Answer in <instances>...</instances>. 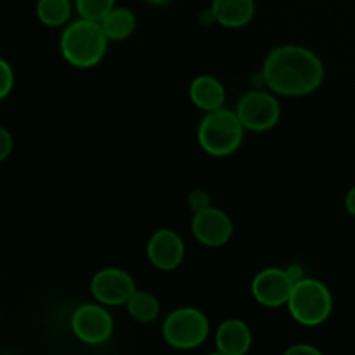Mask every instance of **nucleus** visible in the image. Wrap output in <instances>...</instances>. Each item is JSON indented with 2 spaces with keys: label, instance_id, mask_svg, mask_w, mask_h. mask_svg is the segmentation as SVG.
<instances>
[{
  "label": "nucleus",
  "instance_id": "1",
  "mask_svg": "<svg viewBox=\"0 0 355 355\" xmlns=\"http://www.w3.org/2000/svg\"><path fill=\"white\" fill-rule=\"evenodd\" d=\"M263 83L277 96L300 97L312 94L324 80V64L309 49L281 45L267 54L262 68Z\"/></svg>",
  "mask_w": 355,
  "mask_h": 355
},
{
  "label": "nucleus",
  "instance_id": "2",
  "mask_svg": "<svg viewBox=\"0 0 355 355\" xmlns=\"http://www.w3.org/2000/svg\"><path fill=\"white\" fill-rule=\"evenodd\" d=\"M107 37L97 21L80 19L66 24L59 40L61 54L75 68H92L103 61L107 49Z\"/></svg>",
  "mask_w": 355,
  "mask_h": 355
},
{
  "label": "nucleus",
  "instance_id": "3",
  "mask_svg": "<svg viewBox=\"0 0 355 355\" xmlns=\"http://www.w3.org/2000/svg\"><path fill=\"white\" fill-rule=\"evenodd\" d=\"M245 125L238 113L227 107L208 111L198 127V142L211 156H229L239 149L245 139Z\"/></svg>",
  "mask_w": 355,
  "mask_h": 355
},
{
  "label": "nucleus",
  "instance_id": "4",
  "mask_svg": "<svg viewBox=\"0 0 355 355\" xmlns=\"http://www.w3.org/2000/svg\"><path fill=\"white\" fill-rule=\"evenodd\" d=\"M291 318L304 326H319L331 315L333 295L324 283L314 277L297 281L288 300Z\"/></svg>",
  "mask_w": 355,
  "mask_h": 355
},
{
  "label": "nucleus",
  "instance_id": "5",
  "mask_svg": "<svg viewBox=\"0 0 355 355\" xmlns=\"http://www.w3.org/2000/svg\"><path fill=\"white\" fill-rule=\"evenodd\" d=\"M162 333L165 342L173 349L191 350L207 342L210 322L198 309L180 307L166 315Z\"/></svg>",
  "mask_w": 355,
  "mask_h": 355
},
{
  "label": "nucleus",
  "instance_id": "6",
  "mask_svg": "<svg viewBox=\"0 0 355 355\" xmlns=\"http://www.w3.org/2000/svg\"><path fill=\"white\" fill-rule=\"evenodd\" d=\"M239 120L246 130L266 132L276 127L281 118L279 101L274 94L263 90H250L243 94L236 106Z\"/></svg>",
  "mask_w": 355,
  "mask_h": 355
},
{
  "label": "nucleus",
  "instance_id": "7",
  "mask_svg": "<svg viewBox=\"0 0 355 355\" xmlns=\"http://www.w3.org/2000/svg\"><path fill=\"white\" fill-rule=\"evenodd\" d=\"M71 329L80 342L87 345H101L111 338L114 322L103 304H83L73 312Z\"/></svg>",
  "mask_w": 355,
  "mask_h": 355
},
{
  "label": "nucleus",
  "instance_id": "8",
  "mask_svg": "<svg viewBox=\"0 0 355 355\" xmlns=\"http://www.w3.org/2000/svg\"><path fill=\"white\" fill-rule=\"evenodd\" d=\"M135 288L134 277L121 269H103L90 281V293L99 304L110 307L127 305L128 298L134 295Z\"/></svg>",
  "mask_w": 355,
  "mask_h": 355
},
{
  "label": "nucleus",
  "instance_id": "9",
  "mask_svg": "<svg viewBox=\"0 0 355 355\" xmlns=\"http://www.w3.org/2000/svg\"><path fill=\"white\" fill-rule=\"evenodd\" d=\"M293 286L295 281L286 269L269 267L253 277L252 293L260 305L274 309L288 305Z\"/></svg>",
  "mask_w": 355,
  "mask_h": 355
},
{
  "label": "nucleus",
  "instance_id": "10",
  "mask_svg": "<svg viewBox=\"0 0 355 355\" xmlns=\"http://www.w3.org/2000/svg\"><path fill=\"white\" fill-rule=\"evenodd\" d=\"M191 231L201 245L218 248L232 238L234 227H232L231 217L225 211H222L220 208L208 207L207 210L194 214Z\"/></svg>",
  "mask_w": 355,
  "mask_h": 355
},
{
  "label": "nucleus",
  "instance_id": "11",
  "mask_svg": "<svg viewBox=\"0 0 355 355\" xmlns=\"http://www.w3.org/2000/svg\"><path fill=\"white\" fill-rule=\"evenodd\" d=\"M146 253H148V260L153 263V267L168 272L182 263L186 246H184L182 238L175 231L159 229L148 241Z\"/></svg>",
  "mask_w": 355,
  "mask_h": 355
},
{
  "label": "nucleus",
  "instance_id": "12",
  "mask_svg": "<svg viewBox=\"0 0 355 355\" xmlns=\"http://www.w3.org/2000/svg\"><path fill=\"white\" fill-rule=\"evenodd\" d=\"M215 345L224 355H243L252 347V331L241 319H227L215 333Z\"/></svg>",
  "mask_w": 355,
  "mask_h": 355
},
{
  "label": "nucleus",
  "instance_id": "13",
  "mask_svg": "<svg viewBox=\"0 0 355 355\" xmlns=\"http://www.w3.org/2000/svg\"><path fill=\"white\" fill-rule=\"evenodd\" d=\"M189 97L194 106L208 113V111L224 107L225 89L215 76L200 75L191 82Z\"/></svg>",
  "mask_w": 355,
  "mask_h": 355
},
{
  "label": "nucleus",
  "instance_id": "14",
  "mask_svg": "<svg viewBox=\"0 0 355 355\" xmlns=\"http://www.w3.org/2000/svg\"><path fill=\"white\" fill-rule=\"evenodd\" d=\"M210 9L215 21L225 28H243L255 16L253 0H214Z\"/></svg>",
  "mask_w": 355,
  "mask_h": 355
},
{
  "label": "nucleus",
  "instance_id": "15",
  "mask_svg": "<svg viewBox=\"0 0 355 355\" xmlns=\"http://www.w3.org/2000/svg\"><path fill=\"white\" fill-rule=\"evenodd\" d=\"M135 14L127 7H114L101 21L103 31L106 33L107 40L120 42L130 37L135 30Z\"/></svg>",
  "mask_w": 355,
  "mask_h": 355
},
{
  "label": "nucleus",
  "instance_id": "16",
  "mask_svg": "<svg viewBox=\"0 0 355 355\" xmlns=\"http://www.w3.org/2000/svg\"><path fill=\"white\" fill-rule=\"evenodd\" d=\"M71 9L69 0H38L37 17L45 26L59 28L68 24L69 17H71Z\"/></svg>",
  "mask_w": 355,
  "mask_h": 355
},
{
  "label": "nucleus",
  "instance_id": "17",
  "mask_svg": "<svg viewBox=\"0 0 355 355\" xmlns=\"http://www.w3.org/2000/svg\"><path fill=\"white\" fill-rule=\"evenodd\" d=\"M127 311L132 319L139 322H153L159 315V302L153 293L144 290H135L128 298Z\"/></svg>",
  "mask_w": 355,
  "mask_h": 355
},
{
  "label": "nucleus",
  "instance_id": "18",
  "mask_svg": "<svg viewBox=\"0 0 355 355\" xmlns=\"http://www.w3.org/2000/svg\"><path fill=\"white\" fill-rule=\"evenodd\" d=\"M114 2H116V0H75V6L80 17L101 23V21L104 19V16H106L111 9L116 7Z\"/></svg>",
  "mask_w": 355,
  "mask_h": 355
},
{
  "label": "nucleus",
  "instance_id": "19",
  "mask_svg": "<svg viewBox=\"0 0 355 355\" xmlns=\"http://www.w3.org/2000/svg\"><path fill=\"white\" fill-rule=\"evenodd\" d=\"M187 205H189L193 214H200V211L207 210L208 207H211V200L210 196H208V193H205L203 189H196L189 194Z\"/></svg>",
  "mask_w": 355,
  "mask_h": 355
},
{
  "label": "nucleus",
  "instance_id": "20",
  "mask_svg": "<svg viewBox=\"0 0 355 355\" xmlns=\"http://www.w3.org/2000/svg\"><path fill=\"white\" fill-rule=\"evenodd\" d=\"M0 68H2V87H0V97L6 99L10 94V90L14 89V69L6 59L0 61Z\"/></svg>",
  "mask_w": 355,
  "mask_h": 355
},
{
  "label": "nucleus",
  "instance_id": "21",
  "mask_svg": "<svg viewBox=\"0 0 355 355\" xmlns=\"http://www.w3.org/2000/svg\"><path fill=\"white\" fill-rule=\"evenodd\" d=\"M14 149V137L7 128H0V159H7Z\"/></svg>",
  "mask_w": 355,
  "mask_h": 355
},
{
  "label": "nucleus",
  "instance_id": "22",
  "mask_svg": "<svg viewBox=\"0 0 355 355\" xmlns=\"http://www.w3.org/2000/svg\"><path fill=\"white\" fill-rule=\"evenodd\" d=\"M291 354H311V355H321V350L315 349V347L307 345V343H297V345H291L290 349H286V355Z\"/></svg>",
  "mask_w": 355,
  "mask_h": 355
},
{
  "label": "nucleus",
  "instance_id": "23",
  "mask_svg": "<svg viewBox=\"0 0 355 355\" xmlns=\"http://www.w3.org/2000/svg\"><path fill=\"white\" fill-rule=\"evenodd\" d=\"M345 208L352 217H355V186L347 193L345 196Z\"/></svg>",
  "mask_w": 355,
  "mask_h": 355
},
{
  "label": "nucleus",
  "instance_id": "24",
  "mask_svg": "<svg viewBox=\"0 0 355 355\" xmlns=\"http://www.w3.org/2000/svg\"><path fill=\"white\" fill-rule=\"evenodd\" d=\"M144 2L149 3V6H165L170 0H144Z\"/></svg>",
  "mask_w": 355,
  "mask_h": 355
}]
</instances>
